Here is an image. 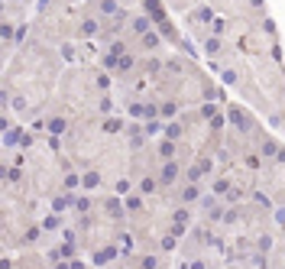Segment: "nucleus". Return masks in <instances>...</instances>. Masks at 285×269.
I'll return each instance as SVG.
<instances>
[{
    "label": "nucleus",
    "mask_w": 285,
    "mask_h": 269,
    "mask_svg": "<svg viewBox=\"0 0 285 269\" xmlns=\"http://www.w3.org/2000/svg\"><path fill=\"white\" fill-rule=\"evenodd\" d=\"M227 120H230V127H234L240 137H253L256 127H260L253 114H246V107H240V104H230L227 107Z\"/></svg>",
    "instance_id": "nucleus-1"
},
{
    "label": "nucleus",
    "mask_w": 285,
    "mask_h": 269,
    "mask_svg": "<svg viewBox=\"0 0 285 269\" xmlns=\"http://www.w3.org/2000/svg\"><path fill=\"white\" fill-rule=\"evenodd\" d=\"M33 130H23V127H13L4 133V149H33Z\"/></svg>",
    "instance_id": "nucleus-2"
},
{
    "label": "nucleus",
    "mask_w": 285,
    "mask_h": 269,
    "mask_svg": "<svg viewBox=\"0 0 285 269\" xmlns=\"http://www.w3.org/2000/svg\"><path fill=\"white\" fill-rule=\"evenodd\" d=\"M211 172H214V159L211 156H198L188 169H185V182H201V178H208Z\"/></svg>",
    "instance_id": "nucleus-3"
},
{
    "label": "nucleus",
    "mask_w": 285,
    "mask_h": 269,
    "mask_svg": "<svg viewBox=\"0 0 285 269\" xmlns=\"http://www.w3.org/2000/svg\"><path fill=\"white\" fill-rule=\"evenodd\" d=\"M101 30H104L101 20H94V16H84L81 26L75 30V39H97V36H101Z\"/></svg>",
    "instance_id": "nucleus-4"
},
{
    "label": "nucleus",
    "mask_w": 285,
    "mask_h": 269,
    "mask_svg": "<svg viewBox=\"0 0 285 269\" xmlns=\"http://www.w3.org/2000/svg\"><path fill=\"white\" fill-rule=\"evenodd\" d=\"M178 159H162V169H159V182H162V188H172L178 182Z\"/></svg>",
    "instance_id": "nucleus-5"
},
{
    "label": "nucleus",
    "mask_w": 285,
    "mask_h": 269,
    "mask_svg": "<svg viewBox=\"0 0 285 269\" xmlns=\"http://www.w3.org/2000/svg\"><path fill=\"white\" fill-rule=\"evenodd\" d=\"M117 256H120V247L104 244V247H97L94 253H91V263H94V266H104V263H113Z\"/></svg>",
    "instance_id": "nucleus-6"
},
{
    "label": "nucleus",
    "mask_w": 285,
    "mask_h": 269,
    "mask_svg": "<svg viewBox=\"0 0 285 269\" xmlns=\"http://www.w3.org/2000/svg\"><path fill=\"white\" fill-rule=\"evenodd\" d=\"M142 13H146L156 26L162 23V20H168V16H165V7H162V0H142Z\"/></svg>",
    "instance_id": "nucleus-7"
},
{
    "label": "nucleus",
    "mask_w": 285,
    "mask_h": 269,
    "mask_svg": "<svg viewBox=\"0 0 285 269\" xmlns=\"http://www.w3.org/2000/svg\"><path fill=\"white\" fill-rule=\"evenodd\" d=\"M188 20H191L194 26H204V30H208V26L214 23V10H211L208 4H198V7L191 10V16H188Z\"/></svg>",
    "instance_id": "nucleus-8"
},
{
    "label": "nucleus",
    "mask_w": 285,
    "mask_h": 269,
    "mask_svg": "<svg viewBox=\"0 0 285 269\" xmlns=\"http://www.w3.org/2000/svg\"><path fill=\"white\" fill-rule=\"evenodd\" d=\"M0 172H4V185H23V182H26V169H23V166H16V163L4 166Z\"/></svg>",
    "instance_id": "nucleus-9"
},
{
    "label": "nucleus",
    "mask_w": 285,
    "mask_h": 269,
    "mask_svg": "<svg viewBox=\"0 0 285 269\" xmlns=\"http://www.w3.org/2000/svg\"><path fill=\"white\" fill-rule=\"evenodd\" d=\"M159 46H162V33H159L156 26H153L149 33H142V36H139V49H142V52H156Z\"/></svg>",
    "instance_id": "nucleus-10"
},
{
    "label": "nucleus",
    "mask_w": 285,
    "mask_h": 269,
    "mask_svg": "<svg viewBox=\"0 0 285 269\" xmlns=\"http://www.w3.org/2000/svg\"><path fill=\"white\" fill-rule=\"evenodd\" d=\"M142 75H149V78H156V75H162V71H165V62L162 59H159V56H146V59H142Z\"/></svg>",
    "instance_id": "nucleus-11"
},
{
    "label": "nucleus",
    "mask_w": 285,
    "mask_h": 269,
    "mask_svg": "<svg viewBox=\"0 0 285 269\" xmlns=\"http://www.w3.org/2000/svg\"><path fill=\"white\" fill-rule=\"evenodd\" d=\"M159 188H162V182H159L156 175H142V178H139V185H136V192H139V195H146V198H153V195H159Z\"/></svg>",
    "instance_id": "nucleus-12"
},
{
    "label": "nucleus",
    "mask_w": 285,
    "mask_h": 269,
    "mask_svg": "<svg viewBox=\"0 0 285 269\" xmlns=\"http://www.w3.org/2000/svg\"><path fill=\"white\" fill-rule=\"evenodd\" d=\"M127 26H130V33H133V36H142V33H149V30H153L156 23L149 20L146 13H142V16H130V23H127Z\"/></svg>",
    "instance_id": "nucleus-13"
},
{
    "label": "nucleus",
    "mask_w": 285,
    "mask_h": 269,
    "mask_svg": "<svg viewBox=\"0 0 285 269\" xmlns=\"http://www.w3.org/2000/svg\"><path fill=\"white\" fill-rule=\"evenodd\" d=\"M104 185V175L97 172V169H88V172L81 175V192H94V188Z\"/></svg>",
    "instance_id": "nucleus-14"
},
{
    "label": "nucleus",
    "mask_w": 285,
    "mask_h": 269,
    "mask_svg": "<svg viewBox=\"0 0 285 269\" xmlns=\"http://www.w3.org/2000/svg\"><path fill=\"white\" fill-rule=\"evenodd\" d=\"M156 152H159V159H175V152H178V140L162 137V140L156 143Z\"/></svg>",
    "instance_id": "nucleus-15"
},
{
    "label": "nucleus",
    "mask_w": 285,
    "mask_h": 269,
    "mask_svg": "<svg viewBox=\"0 0 285 269\" xmlns=\"http://www.w3.org/2000/svg\"><path fill=\"white\" fill-rule=\"evenodd\" d=\"M156 30H159V33H162V39H165V42H172V46H175V49H178V46H182V36H178V33H175V26H172V20H162V23H159V26H156Z\"/></svg>",
    "instance_id": "nucleus-16"
},
{
    "label": "nucleus",
    "mask_w": 285,
    "mask_h": 269,
    "mask_svg": "<svg viewBox=\"0 0 285 269\" xmlns=\"http://www.w3.org/2000/svg\"><path fill=\"white\" fill-rule=\"evenodd\" d=\"M39 224H42L46 234H55V230H62V214L59 211H49V214H42V218H39Z\"/></svg>",
    "instance_id": "nucleus-17"
},
{
    "label": "nucleus",
    "mask_w": 285,
    "mask_h": 269,
    "mask_svg": "<svg viewBox=\"0 0 285 269\" xmlns=\"http://www.w3.org/2000/svg\"><path fill=\"white\" fill-rule=\"evenodd\" d=\"M220 114V107H217V101H201V107H198V117H201V123H211L214 117Z\"/></svg>",
    "instance_id": "nucleus-18"
},
{
    "label": "nucleus",
    "mask_w": 285,
    "mask_h": 269,
    "mask_svg": "<svg viewBox=\"0 0 285 269\" xmlns=\"http://www.w3.org/2000/svg\"><path fill=\"white\" fill-rule=\"evenodd\" d=\"M194 201H201V185H198V182H185V188H182V204H194Z\"/></svg>",
    "instance_id": "nucleus-19"
},
{
    "label": "nucleus",
    "mask_w": 285,
    "mask_h": 269,
    "mask_svg": "<svg viewBox=\"0 0 285 269\" xmlns=\"http://www.w3.org/2000/svg\"><path fill=\"white\" fill-rule=\"evenodd\" d=\"M101 68L104 71H117L120 68V56H117V52H110V49L101 52Z\"/></svg>",
    "instance_id": "nucleus-20"
},
{
    "label": "nucleus",
    "mask_w": 285,
    "mask_h": 269,
    "mask_svg": "<svg viewBox=\"0 0 285 269\" xmlns=\"http://www.w3.org/2000/svg\"><path fill=\"white\" fill-rule=\"evenodd\" d=\"M162 137H168V140H182V137H185V127H182V120H165V130H162Z\"/></svg>",
    "instance_id": "nucleus-21"
},
{
    "label": "nucleus",
    "mask_w": 285,
    "mask_h": 269,
    "mask_svg": "<svg viewBox=\"0 0 285 269\" xmlns=\"http://www.w3.org/2000/svg\"><path fill=\"white\" fill-rule=\"evenodd\" d=\"M142 198H146V195H139V192H130L127 198H123V204H127V211H130V214H139V211H142Z\"/></svg>",
    "instance_id": "nucleus-22"
},
{
    "label": "nucleus",
    "mask_w": 285,
    "mask_h": 269,
    "mask_svg": "<svg viewBox=\"0 0 285 269\" xmlns=\"http://www.w3.org/2000/svg\"><path fill=\"white\" fill-rule=\"evenodd\" d=\"M78 188H81V175L78 172H65V178H62V192H78Z\"/></svg>",
    "instance_id": "nucleus-23"
},
{
    "label": "nucleus",
    "mask_w": 285,
    "mask_h": 269,
    "mask_svg": "<svg viewBox=\"0 0 285 269\" xmlns=\"http://www.w3.org/2000/svg\"><path fill=\"white\" fill-rule=\"evenodd\" d=\"M117 71H120V75H133V71H136V56H133V52H123Z\"/></svg>",
    "instance_id": "nucleus-24"
},
{
    "label": "nucleus",
    "mask_w": 285,
    "mask_h": 269,
    "mask_svg": "<svg viewBox=\"0 0 285 269\" xmlns=\"http://www.w3.org/2000/svg\"><path fill=\"white\" fill-rule=\"evenodd\" d=\"M101 130H104V133H120V130H123V120L113 117V114H107V117L101 120Z\"/></svg>",
    "instance_id": "nucleus-25"
},
{
    "label": "nucleus",
    "mask_w": 285,
    "mask_h": 269,
    "mask_svg": "<svg viewBox=\"0 0 285 269\" xmlns=\"http://www.w3.org/2000/svg\"><path fill=\"white\" fill-rule=\"evenodd\" d=\"M142 130H146V137H159V133L165 130V120H162V117H153V120L142 123Z\"/></svg>",
    "instance_id": "nucleus-26"
},
{
    "label": "nucleus",
    "mask_w": 285,
    "mask_h": 269,
    "mask_svg": "<svg viewBox=\"0 0 285 269\" xmlns=\"http://www.w3.org/2000/svg\"><path fill=\"white\" fill-rule=\"evenodd\" d=\"M42 234H46V230H42V224H33V227H26V234H23V244L26 247H33L36 240H39Z\"/></svg>",
    "instance_id": "nucleus-27"
},
{
    "label": "nucleus",
    "mask_w": 285,
    "mask_h": 269,
    "mask_svg": "<svg viewBox=\"0 0 285 269\" xmlns=\"http://www.w3.org/2000/svg\"><path fill=\"white\" fill-rule=\"evenodd\" d=\"M59 56H62V62H78V56H81V52L75 49V42H62Z\"/></svg>",
    "instance_id": "nucleus-28"
},
{
    "label": "nucleus",
    "mask_w": 285,
    "mask_h": 269,
    "mask_svg": "<svg viewBox=\"0 0 285 269\" xmlns=\"http://www.w3.org/2000/svg\"><path fill=\"white\" fill-rule=\"evenodd\" d=\"M263 152H246V156H243V166L246 169H253V172H260V169H263Z\"/></svg>",
    "instance_id": "nucleus-29"
},
{
    "label": "nucleus",
    "mask_w": 285,
    "mask_h": 269,
    "mask_svg": "<svg viewBox=\"0 0 285 269\" xmlns=\"http://www.w3.org/2000/svg\"><path fill=\"white\" fill-rule=\"evenodd\" d=\"M159 250H162V253H175V250H178V237L172 234V230H168V234L159 240Z\"/></svg>",
    "instance_id": "nucleus-30"
},
{
    "label": "nucleus",
    "mask_w": 285,
    "mask_h": 269,
    "mask_svg": "<svg viewBox=\"0 0 285 269\" xmlns=\"http://www.w3.org/2000/svg\"><path fill=\"white\" fill-rule=\"evenodd\" d=\"M159 111H162V120H175L178 117V101H162Z\"/></svg>",
    "instance_id": "nucleus-31"
},
{
    "label": "nucleus",
    "mask_w": 285,
    "mask_h": 269,
    "mask_svg": "<svg viewBox=\"0 0 285 269\" xmlns=\"http://www.w3.org/2000/svg\"><path fill=\"white\" fill-rule=\"evenodd\" d=\"M65 117H52V120H46V133H55V137H62V133H65Z\"/></svg>",
    "instance_id": "nucleus-32"
},
{
    "label": "nucleus",
    "mask_w": 285,
    "mask_h": 269,
    "mask_svg": "<svg viewBox=\"0 0 285 269\" xmlns=\"http://www.w3.org/2000/svg\"><path fill=\"white\" fill-rule=\"evenodd\" d=\"M201 46H204V52H208V56H217V52H220V46H224V42H220L217 36H208V39H201Z\"/></svg>",
    "instance_id": "nucleus-33"
},
{
    "label": "nucleus",
    "mask_w": 285,
    "mask_h": 269,
    "mask_svg": "<svg viewBox=\"0 0 285 269\" xmlns=\"http://www.w3.org/2000/svg\"><path fill=\"white\" fill-rule=\"evenodd\" d=\"M94 88L101 94H107V91H110V75H107V71H97V75H94Z\"/></svg>",
    "instance_id": "nucleus-34"
},
{
    "label": "nucleus",
    "mask_w": 285,
    "mask_h": 269,
    "mask_svg": "<svg viewBox=\"0 0 285 269\" xmlns=\"http://www.w3.org/2000/svg\"><path fill=\"white\" fill-rule=\"evenodd\" d=\"M13 36H16V26H13L10 16H7L4 26H0V39H4V42H13Z\"/></svg>",
    "instance_id": "nucleus-35"
},
{
    "label": "nucleus",
    "mask_w": 285,
    "mask_h": 269,
    "mask_svg": "<svg viewBox=\"0 0 285 269\" xmlns=\"http://www.w3.org/2000/svg\"><path fill=\"white\" fill-rule=\"evenodd\" d=\"M220 82L230 85V88L240 85V71H237V68H220Z\"/></svg>",
    "instance_id": "nucleus-36"
},
{
    "label": "nucleus",
    "mask_w": 285,
    "mask_h": 269,
    "mask_svg": "<svg viewBox=\"0 0 285 269\" xmlns=\"http://www.w3.org/2000/svg\"><path fill=\"white\" fill-rule=\"evenodd\" d=\"M71 208L81 214V218H88V211H91V198H88V195H81V198H78V195H75V204H71Z\"/></svg>",
    "instance_id": "nucleus-37"
},
{
    "label": "nucleus",
    "mask_w": 285,
    "mask_h": 269,
    "mask_svg": "<svg viewBox=\"0 0 285 269\" xmlns=\"http://www.w3.org/2000/svg\"><path fill=\"white\" fill-rule=\"evenodd\" d=\"M230 188H234V185H230V178H217V182H214V185H211V192H214V195H217V198H224V195L230 192Z\"/></svg>",
    "instance_id": "nucleus-38"
},
{
    "label": "nucleus",
    "mask_w": 285,
    "mask_h": 269,
    "mask_svg": "<svg viewBox=\"0 0 285 269\" xmlns=\"http://www.w3.org/2000/svg\"><path fill=\"white\" fill-rule=\"evenodd\" d=\"M97 114H101V117H107V114H113V101L107 94H101L97 97Z\"/></svg>",
    "instance_id": "nucleus-39"
},
{
    "label": "nucleus",
    "mask_w": 285,
    "mask_h": 269,
    "mask_svg": "<svg viewBox=\"0 0 285 269\" xmlns=\"http://www.w3.org/2000/svg\"><path fill=\"white\" fill-rule=\"evenodd\" d=\"M139 266L142 269H159V266H162V259H159L156 253H146V256H139Z\"/></svg>",
    "instance_id": "nucleus-40"
},
{
    "label": "nucleus",
    "mask_w": 285,
    "mask_h": 269,
    "mask_svg": "<svg viewBox=\"0 0 285 269\" xmlns=\"http://www.w3.org/2000/svg\"><path fill=\"white\" fill-rule=\"evenodd\" d=\"M220 224H227V227H234V224H240V211H237V208H230V204H227V208H224V221H220Z\"/></svg>",
    "instance_id": "nucleus-41"
},
{
    "label": "nucleus",
    "mask_w": 285,
    "mask_h": 269,
    "mask_svg": "<svg viewBox=\"0 0 285 269\" xmlns=\"http://www.w3.org/2000/svg\"><path fill=\"white\" fill-rule=\"evenodd\" d=\"M113 192H117V195H123V198H127V195L133 192V182H130V178H117V182H113Z\"/></svg>",
    "instance_id": "nucleus-42"
},
{
    "label": "nucleus",
    "mask_w": 285,
    "mask_h": 269,
    "mask_svg": "<svg viewBox=\"0 0 285 269\" xmlns=\"http://www.w3.org/2000/svg\"><path fill=\"white\" fill-rule=\"evenodd\" d=\"M256 250L269 253V250H272V237H269V234H260V240H256Z\"/></svg>",
    "instance_id": "nucleus-43"
},
{
    "label": "nucleus",
    "mask_w": 285,
    "mask_h": 269,
    "mask_svg": "<svg viewBox=\"0 0 285 269\" xmlns=\"http://www.w3.org/2000/svg\"><path fill=\"white\" fill-rule=\"evenodd\" d=\"M224 123H227V111H220L217 117L211 120V130H214V133H217V130H224Z\"/></svg>",
    "instance_id": "nucleus-44"
},
{
    "label": "nucleus",
    "mask_w": 285,
    "mask_h": 269,
    "mask_svg": "<svg viewBox=\"0 0 285 269\" xmlns=\"http://www.w3.org/2000/svg\"><path fill=\"white\" fill-rule=\"evenodd\" d=\"M272 221L279 224V227H285V204L282 208H272Z\"/></svg>",
    "instance_id": "nucleus-45"
},
{
    "label": "nucleus",
    "mask_w": 285,
    "mask_h": 269,
    "mask_svg": "<svg viewBox=\"0 0 285 269\" xmlns=\"http://www.w3.org/2000/svg\"><path fill=\"white\" fill-rule=\"evenodd\" d=\"M13 130V120H10V111H4V117H0V133Z\"/></svg>",
    "instance_id": "nucleus-46"
},
{
    "label": "nucleus",
    "mask_w": 285,
    "mask_h": 269,
    "mask_svg": "<svg viewBox=\"0 0 285 269\" xmlns=\"http://www.w3.org/2000/svg\"><path fill=\"white\" fill-rule=\"evenodd\" d=\"M26 33H30V26H26V23H20V26H16V36H13V39H16V42H20V46H23V39H26Z\"/></svg>",
    "instance_id": "nucleus-47"
},
{
    "label": "nucleus",
    "mask_w": 285,
    "mask_h": 269,
    "mask_svg": "<svg viewBox=\"0 0 285 269\" xmlns=\"http://www.w3.org/2000/svg\"><path fill=\"white\" fill-rule=\"evenodd\" d=\"M224 30H227V23H224V20H214V23H211V33H214V36H220Z\"/></svg>",
    "instance_id": "nucleus-48"
},
{
    "label": "nucleus",
    "mask_w": 285,
    "mask_h": 269,
    "mask_svg": "<svg viewBox=\"0 0 285 269\" xmlns=\"http://www.w3.org/2000/svg\"><path fill=\"white\" fill-rule=\"evenodd\" d=\"M249 7H253L256 13H263V10H266V0H249Z\"/></svg>",
    "instance_id": "nucleus-49"
},
{
    "label": "nucleus",
    "mask_w": 285,
    "mask_h": 269,
    "mask_svg": "<svg viewBox=\"0 0 285 269\" xmlns=\"http://www.w3.org/2000/svg\"><path fill=\"white\" fill-rule=\"evenodd\" d=\"M263 33H269V36H275V23H272V20H263Z\"/></svg>",
    "instance_id": "nucleus-50"
},
{
    "label": "nucleus",
    "mask_w": 285,
    "mask_h": 269,
    "mask_svg": "<svg viewBox=\"0 0 285 269\" xmlns=\"http://www.w3.org/2000/svg\"><path fill=\"white\" fill-rule=\"evenodd\" d=\"M275 163L285 166V146H279V152H275Z\"/></svg>",
    "instance_id": "nucleus-51"
},
{
    "label": "nucleus",
    "mask_w": 285,
    "mask_h": 269,
    "mask_svg": "<svg viewBox=\"0 0 285 269\" xmlns=\"http://www.w3.org/2000/svg\"><path fill=\"white\" fill-rule=\"evenodd\" d=\"M49 7H52V0H39V13H46Z\"/></svg>",
    "instance_id": "nucleus-52"
},
{
    "label": "nucleus",
    "mask_w": 285,
    "mask_h": 269,
    "mask_svg": "<svg viewBox=\"0 0 285 269\" xmlns=\"http://www.w3.org/2000/svg\"><path fill=\"white\" fill-rule=\"evenodd\" d=\"M16 4H30V0H16Z\"/></svg>",
    "instance_id": "nucleus-53"
},
{
    "label": "nucleus",
    "mask_w": 285,
    "mask_h": 269,
    "mask_svg": "<svg viewBox=\"0 0 285 269\" xmlns=\"http://www.w3.org/2000/svg\"><path fill=\"white\" fill-rule=\"evenodd\" d=\"M127 4H130V0H127Z\"/></svg>",
    "instance_id": "nucleus-54"
}]
</instances>
